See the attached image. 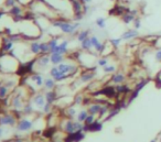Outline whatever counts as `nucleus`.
<instances>
[{
  "instance_id": "obj_1",
  "label": "nucleus",
  "mask_w": 161,
  "mask_h": 142,
  "mask_svg": "<svg viewBox=\"0 0 161 142\" xmlns=\"http://www.w3.org/2000/svg\"><path fill=\"white\" fill-rule=\"evenodd\" d=\"M19 59L11 53H6L0 50V73L2 74H13L20 66Z\"/></svg>"
},
{
  "instance_id": "obj_2",
  "label": "nucleus",
  "mask_w": 161,
  "mask_h": 142,
  "mask_svg": "<svg viewBox=\"0 0 161 142\" xmlns=\"http://www.w3.org/2000/svg\"><path fill=\"white\" fill-rule=\"evenodd\" d=\"M52 25L59 28L65 34H73L76 29L80 27V23H71L69 21H64V20H54L52 21Z\"/></svg>"
},
{
  "instance_id": "obj_3",
  "label": "nucleus",
  "mask_w": 161,
  "mask_h": 142,
  "mask_svg": "<svg viewBox=\"0 0 161 142\" xmlns=\"http://www.w3.org/2000/svg\"><path fill=\"white\" fill-rule=\"evenodd\" d=\"M83 123L80 122V121H73L72 119H69V118H66L65 122L62 125V130L66 133V134H69V133H73L75 132V131H78V130H83Z\"/></svg>"
},
{
  "instance_id": "obj_4",
  "label": "nucleus",
  "mask_w": 161,
  "mask_h": 142,
  "mask_svg": "<svg viewBox=\"0 0 161 142\" xmlns=\"http://www.w3.org/2000/svg\"><path fill=\"white\" fill-rule=\"evenodd\" d=\"M18 117L15 113H5L0 115V126L1 127H15L18 122Z\"/></svg>"
},
{
  "instance_id": "obj_5",
  "label": "nucleus",
  "mask_w": 161,
  "mask_h": 142,
  "mask_svg": "<svg viewBox=\"0 0 161 142\" xmlns=\"http://www.w3.org/2000/svg\"><path fill=\"white\" fill-rule=\"evenodd\" d=\"M34 126V122L30 120V119H27V118L22 117L18 120V122L15 125V130L19 131V132H28L30 131L31 129Z\"/></svg>"
},
{
  "instance_id": "obj_6",
  "label": "nucleus",
  "mask_w": 161,
  "mask_h": 142,
  "mask_svg": "<svg viewBox=\"0 0 161 142\" xmlns=\"http://www.w3.org/2000/svg\"><path fill=\"white\" fill-rule=\"evenodd\" d=\"M86 134L83 130H78V131H75L73 133H69L66 134L64 139H63V142H80L82 141L83 139H85Z\"/></svg>"
},
{
  "instance_id": "obj_7",
  "label": "nucleus",
  "mask_w": 161,
  "mask_h": 142,
  "mask_svg": "<svg viewBox=\"0 0 161 142\" xmlns=\"http://www.w3.org/2000/svg\"><path fill=\"white\" fill-rule=\"evenodd\" d=\"M30 101L32 103L33 106H35L38 109H41V110L43 109V107L46 106V96H44V94L43 93H36L33 97L31 98Z\"/></svg>"
},
{
  "instance_id": "obj_8",
  "label": "nucleus",
  "mask_w": 161,
  "mask_h": 142,
  "mask_svg": "<svg viewBox=\"0 0 161 142\" xmlns=\"http://www.w3.org/2000/svg\"><path fill=\"white\" fill-rule=\"evenodd\" d=\"M103 130V122L101 121H97L95 120L93 123L91 125H85L83 126V131L84 132H98V131H102Z\"/></svg>"
},
{
  "instance_id": "obj_9",
  "label": "nucleus",
  "mask_w": 161,
  "mask_h": 142,
  "mask_svg": "<svg viewBox=\"0 0 161 142\" xmlns=\"http://www.w3.org/2000/svg\"><path fill=\"white\" fill-rule=\"evenodd\" d=\"M102 95L105 96L106 98H108V99H113V98L118 97L116 87H113V86H105L104 88H102Z\"/></svg>"
},
{
  "instance_id": "obj_10",
  "label": "nucleus",
  "mask_w": 161,
  "mask_h": 142,
  "mask_svg": "<svg viewBox=\"0 0 161 142\" xmlns=\"http://www.w3.org/2000/svg\"><path fill=\"white\" fill-rule=\"evenodd\" d=\"M29 78L31 79V82L34 84L38 88H41V87L44 86V82H46V79L43 78V76H42L41 74H39V73L31 74L30 76H29Z\"/></svg>"
},
{
  "instance_id": "obj_11",
  "label": "nucleus",
  "mask_w": 161,
  "mask_h": 142,
  "mask_svg": "<svg viewBox=\"0 0 161 142\" xmlns=\"http://www.w3.org/2000/svg\"><path fill=\"white\" fill-rule=\"evenodd\" d=\"M50 55H38L36 56V66H39V67H43V69H46L49 66V64H50Z\"/></svg>"
},
{
  "instance_id": "obj_12",
  "label": "nucleus",
  "mask_w": 161,
  "mask_h": 142,
  "mask_svg": "<svg viewBox=\"0 0 161 142\" xmlns=\"http://www.w3.org/2000/svg\"><path fill=\"white\" fill-rule=\"evenodd\" d=\"M44 96H46V103L51 104V105H54V104L57 101V99H59V93L56 92L55 89H53V90H48V92H46Z\"/></svg>"
},
{
  "instance_id": "obj_13",
  "label": "nucleus",
  "mask_w": 161,
  "mask_h": 142,
  "mask_svg": "<svg viewBox=\"0 0 161 142\" xmlns=\"http://www.w3.org/2000/svg\"><path fill=\"white\" fill-rule=\"evenodd\" d=\"M67 46H69V41H67V40H64V41H62L60 44L56 46V49L54 50L53 53H59V54H61V55H65V54H67V52H69Z\"/></svg>"
},
{
  "instance_id": "obj_14",
  "label": "nucleus",
  "mask_w": 161,
  "mask_h": 142,
  "mask_svg": "<svg viewBox=\"0 0 161 142\" xmlns=\"http://www.w3.org/2000/svg\"><path fill=\"white\" fill-rule=\"evenodd\" d=\"M95 76H96L95 72H92V71L83 72V73H80V80L82 83H88V82H91Z\"/></svg>"
},
{
  "instance_id": "obj_15",
  "label": "nucleus",
  "mask_w": 161,
  "mask_h": 142,
  "mask_svg": "<svg viewBox=\"0 0 161 142\" xmlns=\"http://www.w3.org/2000/svg\"><path fill=\"white\" fill-rule=\"evenodd\" d=\"M40 44H41V42L31 41L30 44H29V51L31 52V54H33V55H41Z\"/></svg>"
},
{
  "instance_id": "obj_16",
  "label": "nucleus",
  "mask_w": 161,
  "mask_h": 142,
  "mask_svg": "<svg viewBox=\"0 0 161 142\" xmlns=\"http://www.w3.org/2000/svg\"><path fill=\"white\" fill-rule=\"evenodd\" d=\"M91 41H92V44H93V48L95 49L96 52H98V53H101V54L103 53L104 48H105V44H102L96 36H92Z\"/></svg>"
},
{
  "instance_id": "obj_17",
  "label": "nucleus",
  "mask_w": 161,
  "mask_h": 142,
  "mask_svg": "<svg viewBox=\"0 0 161 142\" xmlns=\"http://www.w3.org/2000/svg\"><path fill=\"white\" fill-rule=\"evenodd\" d=\"M116 90H117L118 95H128V94L131 93L132 89L129 88L128 85H126V84H118L116 86Z\"/></svg>"
},
{
  "instance_id": "obj_18",
  "label": "nucleus",
  "mask_w": 161,
  "mask_h": 142,
  "mask_svg": "<svg viewBox=\"0 0 161 142\" xmlns=\"http://www.w3.org/2000/svg\"><path fill=\"white\" fill-rule=\"evenodd\" d=\"M50 61L53 65H59V64L63 63L64 61V55H61L59 53H52L50 54Z\"/></svg>"
},
{
  "instance_id": "obj_19",
  "label": "nucleus",
  "mask_w": 161,
  "mask_h": 142,
  "mask_svg": "<svg viewBox=\"0 0 161 142\" xmlns=\"http://www.w3.org/2000/svg\"><path fill=\"white\" fill-rule=\"evenodd\" d=\"M102 106H103V105H99V104L93 103V104H91V105L88 106V109H87V111H88V113H90V115L96 116V115H98V113H99V111H101Z\"/></svg>"
},
{
  "instance_id": "obj_20",
  "label": "nucleus",
  "mask_w": 161,
  "mask_h": 142,
  "mask_svg": "<svg viewBox=\"0 0 161 142\" xmlns=\"http://www.w3.org/2000/svg\"><path fill=\"white\" fill-rule=\"evenodd\" d=\"M139 33L136 29L135 30H127L126 32L124 34L121 35V40H131V39H135L136 36H138Z\"/></svg>"
},
{
  "instance_id": "obj_21",
  "label": "nucleus",
  "mask_w": 161,
  "mask_h": 142,
  "mask_svg": "<svg viewBox=\"0 0 161 142\" xmlns=\"http://www.w3.org/2000/svg\"><path fill=\"white\" fill-rule=\"evenodd\" d=\"M125 11H129V10L125 9V8L121 7V6H115V7L109 11V15H125Z\"/></svg>"
},
{
  "instance_id": "obj_22",
  "label": "nucleus",
  "mask_w": 161,
  "mask_h": 142,
  "mask_svg": "<svg viewBox=\"0 0 161 142\" xmlns=\"http://www.w3.org/2000/svg\"><path fill=\"white\" fill-rule=\"evenodd\" d=\"M8 13L11 15L12 17H17V15H23V10L21 8L19 5H15L13 7H11L9 11H8Z\"/></svg>"
},
{
  "instance_id": "obj_23",
  "label": "nucleus",
  "mask_w": 161,
  "mask_h": 142,
  "mask_svg": "<svg viewBox=\"0 0 161 142\" xmlns=\"http://www.w3.org/2000/svg\"><path fill=\"white\" fill-rule=\"evenodd\" d=\"M9 95H10V88H8L6 85H4L2 82H0V99L9 97Z\"/></svg>"
},
{
  "instance_id": "obj_24",
  "label": "nucleus",
  "mask_w": 161,
  "mask_h": 142,
  "mask_svg": "<svg viewBox=\"0 0 161 142\" xmlns=\"http://www.w3.org/2000/svg\"><path fill=\"white\" fill-rule=\"evenodd\" d=\"M33 111H34L33 105H32L31 101H28V103H25V105L23 106V108H22V111H21V113H23L24 116H28V115L33 113Z\"/></svg>"
},
{
  "instance_id": "obj_25",
  "label": "nucleus",
  "mask_w": 161,
  "mask_h": 142,
  "mask_svg": "<svg viewBox=\"0 0 161 142\" xmlns=\"http://www.w3.org/2000/svg\"><path fill=\"white\" fill-rule=\"evenodd\" d=\"M55 86H56V82L54 79L50 77V78H46V82H44V89L46 90H53V89H55Z\"/></svg>"
},
{
  "instance_id": "obj_26",
  "label": "nucleus",
  "mask_w": 161,
  "mask_h": 142,
  "mask_svg": "<svg viewBox=\"0 0 161 142\" xmlns=\"http://www.w3.org/2000/svg\"><path fill=\"white\" fill-rule=\"evenodd\" d=\"M80 48H82L83 51H90V50L93 48L91 38H87V39H85L84 41H82V42H80Z\"/></svg>"
},
{
  "instance_id": "obj_27",
  "label": "nucleus",
  "mask_w": 161,
  "mask_h": 142,
  "mask_svg": "<svg viewBox=\"0 0 161 142\" xmlns=\"http://www.w3.org/2000/svg\"><path fill=\"white\" fill-rule=\"evenodd\" d=\"M40 49L42 55H48V54L51 53V48L50 45H49V42H41Z\"/></svg>"
},
{
  "instance_id": "obj_28",
  "label": "nucleus",
  "mask_w": 161,
  "mask_h": 142,
  "mask_svg": "<svg viewBox=\"0 0 161 142\" xmlns=\"http://www.w3.org/2000/svg\"><path fill=\"white\" fill-rule=\"evenodd\" d=\"M126 79V77L123 75V74H114L113 76H111V82L113 83H115L116 85H118V84H121L124 80Z\"/></svg>"
},
{
  "instance_id": "obj_29",
  "label": "nucleus",
  "mask_w": 161,
  "mask_h": 142,
  "mask_svg": "<svg viewBox=\"0 0 161 142\" xmlns=\"http://www.w3.org/2000/svg\"><path fill=\"white\" fill-rule=\"evenodd\" d=\"M90 113H88V111L87 110H80V113H77V121H80V122L84 123V121H85V119L87 118V116H88Z\"/></svg>"
},
{
  "instance_id": "obj_30",
  "label": "nucleus",
  "mask_w": 161,
  "mask_h": 142,
  "mask_svg": "<svg viewBox=\"0 0 161 142\" xmlns=\"http://www.w3.org/2000/svg\"><path fill=\"white\" fill-rule=\"evenodd\" d=\"M88 35H90V31H88V30H83V31H80V33L77 34V41H78V42H82V41H84V40L87 39V38H90Z\"/></svg>"
},
{
  "instance_id": "obj_31",
  "label": "nucleus",
  "mask_w": 161,
  "mask_h": 142,
  "mask_svg": "<svg viewBox=\"0 0 161 142\" xmlns=\"http://www.w3.org/2000/svg\"><path fill=\"white\" fill-rule=\"evenodd\" d=\"M49 45H50V48H51V53H53L54 50L56 49V46L59 45V39H57V38H52V39H50Z\"/></svg>"
},
{
  "instance_id": "obj_32",
  "label": "nucleus",
  "mask_w": 161,
  "mask_h": 142,
  "mask_svg": "<svg viewBox=\"0 0 161 142\" xmlns=\"http://www.w3.org/2000/svg\"><path fill=\"white\" fill-rule=\"evenodd\" d=\"M134 20H135V15H132L130 12H126L125 15H123V21H124V23H126V24L130 23L131 21H134Z\"/></svg>"
},
{
  "instance_id": "obj_33",
  "label": "nucleus",
  "mask_w": 161,
  "mask_h": 142,
  "mask_svg": "<svg viewBox=\"0 0 161 142\" xmlns=\"http://www.w3.org/2000/svg\"><path fill=\"white\" fill-rule=\"evenodd\" d=\"M119 111H120V110H118V109H111V110H109V113L107 115V117L105 118L104 121H109V120H111L115 116H117V115L119 113Z\"/></svg>"
},
{
  "instance_id": "obj_34",
  "label": "nucleus",
  "mask_w": 161,
  "mask_h": 142,
  "mask_svg": "<svg viewBox=\"0 0 161 142\" xmlns=\"http://www.w3.org/2000/svg\"><path fill=\"white\" fill-rule=\"evenodd\" d=\"M61 73H62V72H60V71H59L57 66H54V67H52V69H50V76L53 79H55L56 77H59Z\"/></svg>"
},
{
  "instance_id": "obj_35",
  "label": "nucleus",
  "mask_w": 161,
  "mask_h": 142,
  "mask_svg": "<svg viewBox=\"0 0 161 142\" xmlns=\"http://www.w3.org/2000/svg\"><path fill=\"white\" fill-rule=\"evenodd\" d=\"M148 83H149V79H142V80H140V82L136 83V85H135V88H134V89L141 90V89L144 88V87H145V86H146Z\"/></svg>"
},
{
  "instance_id": "obj_36",
  "label": "nucleus",
  "mask_w": 161,
  "mask_h": 142,
  "mask_svg": "<svg viewBox=\"0 0 161 142\" xmlns=\"http://www.w3.org/2000/svg\"><path fill=\"white\" fill-rule=\"evenodd\" d=\"M65 113L69 119H73V117L75 116V113H76V110L74 109V107H66Z\"/></svg>"
},
{
  "instance_id": "obj_37",
  "label": "nucleus",
  "mask_w": 161,
  "mask_h": 142,
  "mask_svg": "<svg viewBox=\"0 0 161 142\" xmlns=\"http://www.w3.org/2000/svg\"><path fill=\"white\" fill-rule=\"evenodd\" d=\"M52 109H53V105L46 103V106H44L43 109H42V113H44V115H50V113H52Z\"/></svg>"
},
{
  "instance_id": "obj_38",
  "label": "nucleus",
  "mask_w": 161,
  "mask_h": 142,
  "mask_svg": "<svg viewBox=\"0 0 161 142\" xmlns=\"http://www.w3.org/2000/svg\"><path fill=\"white\" fill-rule=\"evenodd\" d=\"M139 92H140V90H137V89H132V90H131V93L129 94V103H131L134 99H136V98L138 97Z\"/></svg>"
},
{
  "instance_id": "obj_39",
  "label": "nucleus",
  "mask_w": 161,
  "mask_h": 142,
  "mask_svg": "<svg viewBox=\"0 0 161 142\" xmlns=\"http://www.w3.org/2000/svg\"><path fill=\"white\" fill-rule=\"evenodd\" d=\"M83 100H84L83 96H82L80 94H78V95H76L75 97H74V99H73V104H74V105H80V104H83Z\"/></svg>"
},
{
  "instance_id": "obj_40",
  "label": "nucleus",
  "mask_w": 161,
  "mask_h": 142,
  "mask_svg": "<svg viewBox=\"0 0 161 142\" xmlns=\"http://www.w3.org/2000/svg\"><path fill=\"white\" fill-rule=\"evenodd\" d=\"M96 24H97V27H99V28H102V29H104L106 27V21L104 18H98V19L96 20Z\"/></svg>"
},
{
  "instance_id": "obj_41",
  "label": "nucleus",
  "mask_w": 161,
  "mask_h": 142,
  "mask_svg": "<svg viewBox=\"0 0 161 142\" xmlns=\"http://www.w3.org/2000/svg\"><path fill=\"white\" fill-rule=\"evenodd\" d=\"M94 121H95V116H93V115H88L87 118L85 119L84 123H85V125H91V123H93Z\"/></svg>"
},
{
  "instance_id": "obj_42",
  "label": "nucleus",
  "mask_w": 161,
  "mask_h": 142,
  "mask_svg": "<svg viewBox=\"0 0 161 142\" xmlns=\"http://www.w3.org/2000/svg\"><path fill=\"white\" fill-rule=\"evenodd\" d=\"M17 2H18L17 0H5V6L8 8H11V7L17 5Z\"/></svg>"
},
{
  "instance_id": "obj_43",
  "label": "nucleus",
  "mask_w": 161,
  "mask_h": 142,
  "mask_svg": "<svg viewBox=\"0 0 161 142\" xmlns=\"http://www.w3.org/2000/svg\"><path fill=\"white\" fill-rule=\"evenodd\" d=\"M116 71V67L115 66H109V65H106L104 66V72L105 73H113Z\"/></svg>"
},
{
  "instance_id": "obj_44",
  "label": "nucleus",
  "mask_w": 161,
  "mask_h": 142,
  "mask_svg": "<svg viewBox=\"0 0 161 142\" xmlns=\"http://www.w3.org/2000/svg\"><path fill=\"white\" fill-rule=\"evenodd\" d=\"M120 41H121V38L120 39H111L109 42L113 44V48H117L119 45V43H120Z\"/></svg>"
},
{
  "instance_id": "obj_45",
  "label": "nucleus",
  "mask_w": 161,
  "mask_h": 142,
  "mask_svg": "<svg viewBox=\"0 0 161 142\" xmlns=\"http://www.w3.org/2000/svg\"><path fill=\"white\" fill-rule=\"evenodd\" d=\"M97 64H98L99 66H103V67H104V66L107 65V59H98V62H97Z\"/></svg>"
},
{
  "instance_id": "obj_46",
  "label": "nucleus",
  "mask_w": 161,
  "mask_h": 142,
  "mask_svg": "<svg viewBox=\"0 0 161 142\" xmlns=\"http://www.w3.org/2000/svg\"><path fill=\"white\" fill-rule=\"evenodd\" d=\"M12 142H25V140L22 137H19V136L17 134V137H15V139H13V141Z\"/></svg>"
},
{
  "instance_id": "obj_47",
  "label": "nucleus",
  "mask_w": 161,
  "mask_h": 142,
  "mask_svg": "<svg viewBox=\"0 0 161 142\" xmlns=\"http://www.w3.org/2000/svg\"><path fill=\"white\" fill-rule=\"evenodd\" d=\"M134 23H135V29L138 30L139 28H140V20L139 19H135V21H134Z\"/></svg>"
},
{
  "instance_id": "obj_48",
  "label": "nucleus",
  "mask_w": 161,
  "mask_h": 142,
  "mask_svg": "<svg viewBox=\"0 0 161 142\" xmlns=\"http://www.w3.org/2000/svg\"><path fill=\"white\" fill-rule=\"evenodd\" d=\"M156 59L158 62H161V50H159L156 53Z\"/></svg>"
},
{
  "instance_id": "obj_49",
  "label": "nucleus",
  "mask_w": 161,
  "mask_h": 142,
  "mask_svg": "<svg viewBox=\"0 0 161 142\" xmlns=\"http://www.w3.org/2000/svg\"><path fill=\"white\" fill-rule=\"evenodd\" d=\"M91 101H92L91 98H84V100H83V105H91Z\"/></svg>"
},
{
  "instance_id": "obj_50",
  "label": "nucleus",
  "mask_w": 161,
  "mask_h": 142,
  "mask_svg": "<svg viewBox=\"0 0 161 142\" xmlns=\"http://www.w3.org/2000/svg\"><path fill=\"white\" fill-rule=\"evenodd\" d=\"M156 85H157L158 88H161V78L156 79Z\"/></svg>"
},
{
  "instance_id": "obj_51",
  "label": "nucleus",
  "mask_w": 161,
  "mask_h": 142,
  "mask_svg": "<svg viewBox=\"0 0 161 142\" xmlns=\"http://www.w3.org/2000/svg\"><path fill=\"white\" fill-rule=\"evenodd\" d=\"M4 133H5V128L1 127V126H0V138L4 136Z\"/></svg>"
},
{
  "instance_id": "obj_52",
  "label": "nucleus",
  "mask_w": 161,
  "mask_h": 142,
  "mask_svg": "<svg viewBox=\"0 0 161 142\" xmlns=\"http://www.w3.org/2000/svg\"><path fill=\"white\" fill-rule=\"evenodd\" d=\"M5 15H6L5 11H4V10H0V19H1V18H2V17H4Z\"/></svg>"
},
{
  "instance_id": "obj_53",
  "label": "nucleus",
  "mask_w": 161,
  "mask_h": 142,
  "mask_svg": "<svg viewBox=\"0 0 161 142\" xmlns=\"http://www.w3.org/2000/svg\"><path fill=\"white\" fill-rule=\"evenodd\" d=\"M80 1H82L83 3H86V2H91L92 0H80Z\"/></svg>"
},
{
  "instance_id": "obj_54",
  "label": "nucleus",
  "mask_w": 161,
  "mask_h": 142,
  "mask_svg": "<svg viewBox=\"0 0 161 142\" xmlns=\"http://www.w3.org/2000/svg\"><path fill=\"white\" fill-rule=\"evenodd\" d=\"M160 142H161V139H160Z\"/></svg>"
},
{
  "instance_id": "obj_55",
  "label": "nucleus",
  "mask_w": 161,
  "mask_h": 142,
  "mask_svg": "<svg viewBox=\"0 0 161 142\" xmlns=\"http://www.w3.org/2000/svg\"><path fill=\"white\" fill-rule=\"evenodd\" d=\"M25 142H27V141H25Z\"/></svg>"
}]
</instances>
